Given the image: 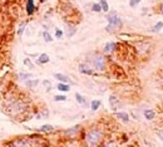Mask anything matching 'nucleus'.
<instances>
[{"mask_svg": "<svg viewBox=\"0 0 163 147\" xmlns=\"http://www.w3.org/2000/svg\"><path fill=\"white\" fill-rule=\"evenodd\" d=\"M27 108V104H25L23 101H13L9 106L5 108V112L8 114H12V116H15V114L23 113Z\"/></svg>", "mask_w": 163, "mask_h": 147, "instance_id": "7ed1b4c3", "label": "nucleus"}, {"mask_svg": "<svg viewBox=\"0 0 163 147\" xmlns=\"http://www.w3.org/2000/svg\"><path fill=\"white\" fill-rule=\"evenodd\" d=\"M141 1H142V0H129V7L130 8H135Z\"/></svg>", "mask_w": 163, "mask_h": 147, "instance_id": "bb28decb", "label": "nucleus"}, {"mask_svg": "<svg viewBox=\"0 0 163 147\" xmlns=\"http://www.w3.org/2000/svg\"><path fill=\"white\" fill-rule=\"evenodd\" d=\"M54 101L55 102H64V101H67V96H64V94H58V96H54Z\"/></svg>", "mask_w": 163, "mask_h": 147, "instance_id": "5701e85b", "label": "nucleus"}, {"mask_svg": "<svg viewBox=\"0 0 163 147\" xmlns=\"http://www.w3.org/2000/svg\"><path fill=\"white\" fill-rule=\"evenodd\" d=\"M103 147H117V145H115L113 141H108L107 143H104V146Z\"/></svg>", "mask_w": 163, "mask_h": 147, "instance_id": "cd10ccee", "label": "nucleus"}, {"mask_svg": "<svg viewBox=\"0 0 163 147\" xmlns=\"http://www.w3.org/2000/svg\"><path fill=\"white\" fill-rule=\"evenodd\" d=\"M50 62V58H49V55L46 54V53H43V54H40L39 55V58H38V60H36V63L38 64H46V63H49Z\"/></svg>", "mask_w": 163, "mask_h": 147, "instance_id": "f8f14e48", "label": "nucleus"}, {"mask_svg": "<svg viewBox=\"0 0 163 147\" xmlns=\"http://www.w3.org/2000/svg\"><path fill=\"white\" fill-rule=\"evenodd\" d=\"M109 104H110V107H112V109H117L118 107L122 106V102L118 99L117 96H114V94H110L109 96Z\"/></svg>", "mask_w": 163, "mask_h": 147, "instance_id": "423d86ee", "label": "nucleus"}, {"mask_svg": "<svg viewBox=\"0 0 163 147\" xmlns=\"http://www.w3.org/2000/svg\"><path fill=\"white\" fill-rule=\"evenodd\" d=\"M162 29H163V22H157L153 25V28H152V31H153V33H158Z\"/></svg>", "mask_w": 163, "mask_h": 147, "instance_id": "aec40b11", "label": "nucleus"}, {"mask_svg": "<svg viewBox=\"0 0 163 147\" xmlns=\"http://www.w3.org/2000/svg\"><path fill=\"white\" fill-rule=\"evenodd\" d=\"M101 106H102V102L99 101V99H94V101H92V103H91V108H92V111H93V112L98 111Z\"/></svg>", "mask_w": 163, "mask_h": 147, "instance_id": "2eb2a0df", "label": "nucleus"}, {"mask_svg": "<svg viewBox=\"0 0 163 147\" xmlns=\"http://www.w3.org/2000/svg\"><path fill=\"white\" fill-rule=\"evenodd\" d=\"M27 20H25V22H23L22 24H20V27H19V29H18V35L19 36H22V34L24 33V29H25V25H27Z\"/></svg>", "mask_w": 163, "mask_h": 147, "instance_id": "393cba45", "label": "nucleus"}, {"mask_svg": "<svg viewBox=\"0 0 163 147\" xmlns=\"http://www.w3.org/2000/svg\"><path fill=\"white\" fill-rule=\"evenodd\" d=\"M106 19H107V22H108V25H107V28H106V30L108 31V33H114V31L119 30L120 28L123 27V20L118 15L117 12L108 13Z\"/></svg>", "mask_w": 163, "mask_h": 147, "instance_id": "f03ea898", "label": "nucleus"}, {"mask_svg": "<svg viewBox=\"0 0 163 147\" xmlns=\"http://www.w3.org/2000/svg\"><path fill=\"white\" fill-rule=\"evenodd\" d=\"M161 83L163 84V73H162V76H161Z\"/></svg>", "mask_w": 163, "mask_h": 147, "instance_id": "2f4dec72", "label": "nucleus"}, {"mask_svg": "<svg viewBox=\"0 0 163 147\" xmlns=\"http://www.w3.org/2000/svg\"><path fill=\"white\" fill-rule=\"evenodd\" d=\"M92 63H93V67L94 69H97L98 72H104L106 69V57L103 54H96L93 57L92 59Z\"/></svg>", "mask_w": 163, "mask_h": 147, "instance_id": "20e7f679", "label": "nucleus"}, {"mask_svg": "<svg viewBox=\"0 0 163 147\" xmlns=\"http://www.w3.org/2000/svg\"><path fill=\"white\" fill-rule=\"evenodd\" d=\"M75 99H77V102L79 103V104H84V103H85V98H84L80 93H75Z\"/></svg>", "mask_w": 163, "mask_h": 147, "instance_id": "4be33fe9", "label": "nucleus"}, {"mask_svg": "<svg viewBox=\"0 0 163 147\" xmlns=\"http://www.w3.org/2000/svg\"><path fill=\"white\" fill-rule=\"evenodd\" d=\"M31 141L28 138H17L8 143V147H31Z\"/></svg>", "mask_w": 163, "mask_h": 147, "instance_id": "39448f33", "label": "nucleus"}, {"mask_svg": "<svg viewBox=\"0 0 163 147\" xmlns=\"http://www.w3.org/2000/svg\"><path fill=\"white\" fill-rule=\"evenodd\" d=\"M41 35H43V40L46 41V43H50V41H53V36H51V35L49 34V31H48V30H44Z\"/></svg>", "mask_w": 163, "mask_h": 147, "instance_id": "6ab92c4d", "label": "nucleus"}, {"mask_svg": "<svg viewBox=\"0 0 163 147\" xmlns=\"http://www.w3.org/2000/svg\"><path fill=\"white\" fill-rule=\"evenodd\" d=\"M24 64H25V65H28L29 68H31V69H33V67H34V65L30 63V59H24Z\"/></svg>", "mask_w": 163, "mask_h": 147, "instance_id": "c85d7f7f", "label": "nucleus"}, {"mask_svg": "<svg viewBox=\"0 0 163 147\" xmlns=\"http://www.w3.org/2000/svg\"><path fill=\"white\" fill-rule=\"evenodd\" d=\"M54 77H55V79L59 81L60 83H67V84H69L72 82L69 77L65 76V74H62V73H57V74H54Z\"/></svg>", "mask_w": 163, "mask_h": 147, "instance_id": "9d476101", "label": "nucleus"}, {"mask_svg": "<svg viewBox=\"0 0 163 147\" xmlns=\"http://www.w3.org/2000/svg\"><path fill=\"white\" fill-rule=\"evenodd\" d=\"M39 84V81L38 79H28V81H25V86H27L28 88H34Z\"/></svg>", "mask_w": 163, "mask_h": 147, "instance_id": "dca6fc26", "label": "nucleus"}, {"mask_svg": "<svg viewBox=\"0 0 163 147\" xmlns=\"http://www.w3.org/2000/svg\"><path fill=\"white\" fill-rule=\"evenodd\" d=\"M79 72L83 73V74H87V76H93L94 71L92 69V68H89L87 65V63H80L79 64Z\"/></svg>", "mask_w": 163, "mask_h": 147, "instance_id": "6e6552de", "label": "nucleus"}, {"mask_svg": "<svg viewBox=\"0 0 163 147\" xmlns=\"http://www.w3.org/2000/svg\"><path fill=\"white\" fill-rule=\"evenodd\" d=\"M57 88H58V91H60L62 93H67L70 91V86L67 84V83H59V84L57 86Z\"/></svg>", "mask_w": 163, "mask_h": 147, "instance_id": "4468645a", "label": "nucleus"}, {"mask_svg": "<svg viewBox=\"0 0 163 147\" xmlns=\"http://www.w3.org/2000/svg\"><path fill=\"white\" fill-rule=\"evenodd\" d=\"M63 35H64V31H63L62 29H59V28H55V38L57 39H62Z\"/></svg>", "mask_w": 163, "mask_h": 147, "instance_id": "a878e982", "label": "nucleus"}, {"mask_svg": "<svg viewBox=\"0 0 163 147\" xmlns=\"http://www.w3.org/2000/svg\"><path fill=\"white\" fill-rule=\"evenodd\" d=\"M157 136L163 141V130H159V131H157Z\"/></svg>", "mask_w": 163, "mask_h": 147, "instance_id": "c756f323", "label": "nucleus"}, {"mask_svg": "<svg viewBox=\"0 0 163 147\" xmlns=\"http://www.w3.org/2000/svg\"><path fill=\"white\" fill-rule=\"evenodd\" d=\"M33 77V74L31 73H19L18 74V78H19V81H28V79H30V78Z\"/></svg>", "mask_w": 163, "mask_h": 147, "instance_id": "f3484780", "label": "nucleus"}, {"mask_svg": "<svg viewBox=\"0 0 163 147\" xmlns=\"http://www.w3.org/2000/svg\"><path fill=\"white\" fill-rule=\"evenodd\" d=\"M99 5H101V8H102V12H104V13L109 12V5H108L107 0H99Z\"/></svg>", "mask_w": 163, "mask_h": 147, "instance_id": "a211bd4d", "label": "nucleus"}, {"mask_svg": "<svg viewBox=\"0 0 163 147\" xmlns=\"http://www.w3.org/2000/svg\"><path fill=\"white\" fill-rule=\"evenodd\" d=\"M54 130V127H53V126H51V124H43V126H41V127L39 128V131H40V132H50V131H53Z\"/></svg>", "mask_w": 163, "mask_h": 147, "instance_id": "412c9836", "label": "nucleus"}, {"mask_svg": "<svg viewBox=\"0 0 163 147\" xmlns=\"http://www.w3.org/2000/svg\"><path fill=\"white\" fill-rule=\"evenodd\" d=\"M115 48H117V43L110 41V43H107L106 45H104L103 52H104V53H113V52L115 50Z\"/></svg>", "mask_w": 163, "mask_h": 147, "instance_id": "9b49d317", "label": "nucleus"}, {"mask_svg": "<svg viewBox=\"0 0 163 147\" xmlns=\"http://www.w3.org/2000/svg\"><path fill=\"white\" fill-rule=\"evenodd\" d=\"M161 14H162V15H163V4H162V5H161Z\"/></svg>", "mask_w": 163, "mask_h": 147, "instance_id": "7c9ffc66", "label": "nucleus"}, {"mask_svg": "<svg viewBox=\"0 0 163 147\" xmlns=\"http://www.w3.org/2000/svg\"><path fill=\"white\" fill-rule=\"evenodd\" d=\"M92 10L94 13H101L102 12V8H101V5H99V3H94L92 5Z\"/></svg>", "mask_w": 163, "mask_h": 147, "instance_id": "b1692460", "label": "nucleus"}, {"mask_svg": "<svg viewBox=\"0 0 163 147\" xmlns=\"http://www.w3.org/2000/svg\"><path fill=\"white\" fill-rule=\"evenodd\" d=\"M35 0H27L25 3V10H27V14L28 15H33L35 13Z\"/></svg>", "mask_w": 163, "mask_h": 147, "instance_id": "0eeeda50", "label": "nucleus"}, {"mask_svg": "<svg viewBox=\"0 0 163 147\" xmlns=\"http://www.w3.org/2000/svg\"><path fill=\"white\" fill-rule=\"evenodd\" d=\"M114 116L117 117L119 121L124 122V123H128V122H129V116H128V113L124 112V111H122V112H115Z\"/></svg>", "mask_w": 163, "mask_h": 147, "instance_id": "1a4fd4ad", "label": "nucleus"}, {"mask_svg": "<svg viewBox=\"0 0 163 147\" xmlns=\"http://www.w3.org/2000/svg\"><path fill=\"white\" fill-rule=\"evenodd\" d=\"M143 116L147 121H152L156 117V112L153 111V109H146V111L143 112Z\"/></svg>", "mask_w": 163, "mask_h": 147, "instance_id": "ddd939ff", "label": "nucleus"}, {"mask_svg": "<svg viewBox=\"0 0 163 147\" xmlns=\"http://www.w3.org/2000/svg\"><path fill=\"white\" fill-rule=\"evenodd\" d=\"M104 137V132L99 128H93L91 131H88V133L85 136V145L87 147H97L102 143V140Z\"/></svg>", "mask_w": 163, "mask_h": 147, "instance_id": "f257e3e1", "label": "nucleus"}]
</instances>
